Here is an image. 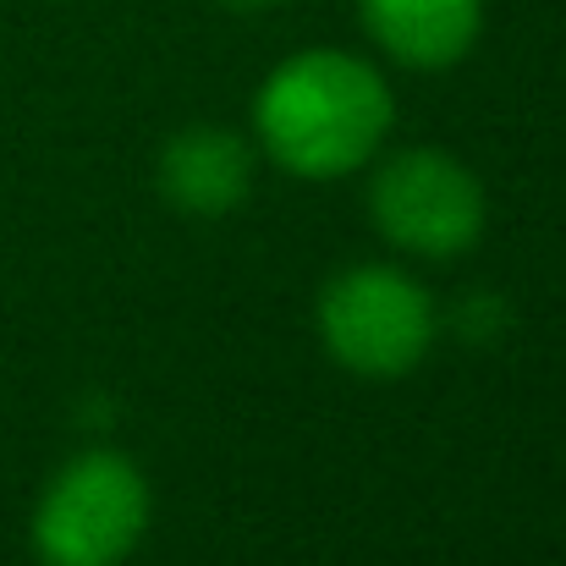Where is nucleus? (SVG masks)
<instances>
[{
    "mask_svg": "<svg viewBox=\"0 0 566 566\" xmlns=\"http://www.w3.org/2000/svg\"><path fill=\"white\" fill-rule=\"evenodd\" d=\"M253 188V155L226 127H188L160 155V192L182 214H226Z\"/></svg>",
    "mask_w": 566,
    "mask_h": 566,
    "instance_id": "nucleus-5",
    "label": "nucleus"
},
{
    "mask_svg": "<svg viewBox=\"0 0 566 566\" xmlns=\"http://www.w3.org/2000/svg\"><path fill=\"white\" fill-rule=\"evenodd\" d=\"M231 11H270V6H281V0H226Z\"/></svg>",
    "mask_w": 566,
    "mask_h": 566,
    "instance_id": "nucleus-7",
    "label": "nucleus"
},
{
    "mask_svg": "<svg viewBox=\"0 0 566 566\" xmlns=\"http://www.w3.org/2000/svg\"><path fill=\"white\" fill-rule=\"evenodd\" d=\"M379 44L407 66H451L473 50L484 0H358Z\"/></svg>",
    "mask_w": 566,
    "mask_h": 566,
    "instance_id": "nucleus-6",
    "label": "nucleus"
},
{
    "mask_svg": "<svg viewBox=\"0 0 566 566\" xmlns=\"http://www.w3.org/2000/svg\"><path fill=\"white\" fill-rule=\"evenodd\" d=\"M375 226L407 253L451 259L484 231V188L446 149H401L379 166L369 188Z\"/></svg>",
    "mask_w": 566,
    "mask_h": 566,
    "instance_id": "nucleus-4",
    "label": "nucleus"
},
{
    "mask_svg": "<svg viewBox=\"0 0 566 566\" xmlns=\"http://www.w3.org/2000/svg\"><path fill=\"white\" fill-rule=\"evenodd\" d=\"M319 336L353 375H407L434 342V308L423 286L390 264H358L336 275L319 297Z\"/></svg>",
    "mask_w": 566,
    "mask_h": 566,
    "instance_id": "nucleus-3",
    "label": "nucleus"
},
{
    "mask_svg": "<svg viewBox=\"0 0 566 566\" xmlns=\"http://www.w3.org/2000/svg\"><path fill=\"white\" fill-rule=\"evenodd\" d=\"M149 528V484L122 451H88L55 473L33 512L44 566H122Z\"/></svg>",
    "mask_w": 566,
    "mask_h": 566,
    "instance_id": "nucleus-2",
    "label": "nucleus"
},
{
    "mask_svg": "<svg viewBox=\"0 0 566 566\" xmlns=\"http://www.w3.org/2000/svg\"><path fill=\"white\" fill-rule=\"evenodd\" d=\"M259 144L297 177H347L390 133V88L347 50H303L270 72L253 105Z\"/></svg>",
    "mask_w": 566,
    "mask_h": 566,
    "instance_id": "nucleus-1",
    "label": "nucleus"
}]
</instances>
